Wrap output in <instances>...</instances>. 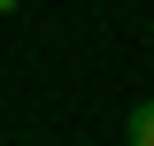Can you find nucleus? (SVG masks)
<instances>
[{"instance_id": "nucleus-1", "label": "nucleus", "mask_w": 154, "mask_h": 146, "mask_svg": "<svg viewBox=\"0 0 154 146\" xmlns=\"http://www.w3.org/2000/svg\"><path fill=\"white\" fill-rule=\"evenodd\" d=\"M123 138H131V146H154V100H139V108H131V123H123Z\"/></svg>"}, {"instance_id": "nucleus-2", "label": "nucleus", "mask_w": 154, "mask_h": 146, "mask_svg": "<svg viewBox=\"0 0 154 146\" xmlns=\"http://www.w3.org/2000/svg\"><path fill=\"white\" fill-rule=\"evenodd\" d=\"M146 46H154V23H146Z\"/></svg>"}]
</instances>
